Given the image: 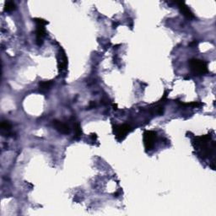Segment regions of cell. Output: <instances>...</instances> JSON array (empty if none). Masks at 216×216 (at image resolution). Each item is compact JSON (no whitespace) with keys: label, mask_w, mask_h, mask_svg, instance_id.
Returning a JSON list of instances; mask_svg holds the SVG:
<instances>
[{"label":"cell","mask_w":216,"mask_h":216,"mask_svg":"<svg viewBox=\"0 0 216 216\" xmlns=\"http://www.w3.org/2000/svg\"><path fill=\"white\" fill-rule=\"evenodd\" d=\"M91 139H92L93 140H96V139H97V135H96V133H91Z\"/></svg>","instance_id":"15"},{"label":"cell","mask_w":216,"mask_h":216,"mask_svg":"<svg viewBox=\"0 0 216 216\" xmlns=\"http://www.w3.org/2000/svg\"><path fill=\"white\" fill-rule=\"evenodd\" d=\"M52 84V80H48V81H42L39 83V88H40V91L42 92H45V91H47L51 88Z\"/></svg>","instance_id":"8"},{"label":"cell","mask_w":216,"mask_h":216,"mask_svg":"<svg viewBox=\"0 0 216 216\" xmlns=\"http://www.w3.org/2000/svg\"><path fill=\"white\" fill-rule=\"evenodd\" d=\"M46 36V30L45 27L42 25H36L35 30V38H36V44L38 46H42L43 44V38Z\"/></svg>","instance_id":"5"},{"label":"cell","mask_w":216,"mask_h":216,"mask_svg":"<svg viewBox=\"0 0 216 216\" xmlns=\"http://www.w3.org/2000/svg\"><path fill=\"white\" fill-rule=\"evenodd\" d=\"M74 138L79 139L82 135V129L79 123H75L74 125Z\"/></svg>","instance_id":"10"},{"label":"cell","mask_w":216,"mask_h":216,"mask_svg":"<svg viewBox=\"0 0 216 216\" xmlns=\"http://www.w3.org/2000/svg\"><path fill=\"white\" fill-rule=\"evenodd\" d=\"M95 107H96V103L95 102H91L88 109H92V108H95Z\"/></svg>","instance_id":"14"},{"label":"cell","mask_w":216,"mask_h":216,"mask_svg":"<svg viewBox=\"0 0 216 216\" xmlns=\"http://www.w3.org/2000/svg\"><path fill=\"white\" fill-rule=\"evenodd\" d=\"M33 21L36 24V25H42V26H45L46 25L48 24V21H45L43 19H41V18H35L33 19Z\"/></svg>","instance_id":"12"},{"label":"cell","mask_w":216,"mask_h":216,"mask_svg":"<svg viewBox=\"0 0 216 216\" xmlns=\"http://www.w3.org/2000/svg\"><path fill=\"white\" fill-rule=\"evenodd\" d=\"M68 64V59L67 57L65 55V53H60L59 57H58V69L59 71H63V70L66 69Z\"/></svg>","instance_id":"7"},{"label":"cell","mask_w":216,"mask_h":216,"mask_svg":"<svg viewBox=\"0 0 216 216\" xmlns=\"http://www.w3.org/2000/svg\"><path fill=\"white\" fill-rule=\"evenodd\" d=\"M188 64L192 73L194 75H203L209 72L207 63L203 60L192 58L188 61Z\"/></svg>","instance_id":"1"},{"label":"cell","mask_w":216,"mask_h":216,"mask_svg":"<svg viewBox=\"0 0 216 216\" xmlns=\"http://www.w3.org/2000/svg\"><path fill=\"white\" fill-rule=\"evenodd\" d=\"M197 45H198V42H196V41H193L191 43H189V47H195Z\"/></svg>","instance_id":"13"},{"label":"cell","mask_w":216,"mask_h":216,"mask_svg":"<svg viewBox=\"0 0 216 216\" xmlns=\"http://www.w3.org/2000/svg\"><path fill=\"white\" fill-rule=\"evenodd\" d=\"M132 131V127L127 124H122V125L116 126L114 127V133L118 140H123L126 135L129 132Z\"/></svg>","instance_id":"3"},{"label":"cell","mask_w":216,"mask_h":216,"mask_svg":"<svg viewBox=\"0 0 216 216\" xmlns=\"http://www.w3.org/2000/svg\"><path fill=\"white\" fill-rule=\"evenodd\" d=\"M52 124L54 126V127L56 128L57 130L61 133H63V134H69L70 132V127L69 126L65 124V123H63L57 120H54Z\"/></svg>","instance_id":"6"},{"label":"cell","mask_w":216,"mask_h":216,"mask_svg":"<svg viewBox=\"0 0 216 216\" xmlns=\"http://www.w3.org/2000/svg\"><path fill=\"white\" fill-rule=\"evenodd\" d=\"M156 140V132L154 131H145L144 132V144L146 151L151 150L154 145V141Z\"/></svg>","instance_id":"2"},{"label":"cell","mask_w":216,"mask_h":216,"mask_svg":"<svg viewBox=\"0 0 216 216\" xmlns=\"http://www.w3.org/2000/svg\"><path fill=\"white\" fill-rule=\"evenodd\" d=\"M15 9V4L12 1H8L5 3V7H4V10L7 12H11Z\"/></svg>","instance_id":"9"},{"label":"cell","mask_w":216,"mask_h":216,"mask_svg":"<svg viewBox=\"0 0 216 216\" xmlns=\"http://www.w3.org/2000/svg\"><path fill=\"white\" fill-rule=\"evenodd\" d=\"M0 127L2 129V131H6V132H8L11 128V125H10V123L8 121H4V122L1 123Z\"/></svg>","instance_id":"11"},{"label":"cell","mask_w":216,"mask_h":216,"mask_svg":"<svg viewBox=\"0 0 216 216\" xmlns=\"http://www.w3.org/2000/svg\"><path fill=\"white\" fill-rule=\"evenodd\" d=\"M176 4H177L178 6H179V8H180L181 13L183 14L186 18H188L189 20H190V19L195 18L194 14H193V12L191 11V9L186 5L185 2H176Z\"/></svg>","instance_id":"4"},{"label":"cell","mask_w":216,"mask_h":216,"mask_svg":"<svg viewBox=\"0 0 216 216\" xmlns=\"http://www.w3.org/2000/svg\"><path fill=\"white\" fill-rule=\"evenodd\" d=\"M118 25L119 22H117V21H116V22H113V25H112V26H113V29L117 28V26H118Z\"/></svg>","instance_id":"16"}]
</instances>
